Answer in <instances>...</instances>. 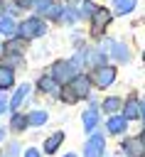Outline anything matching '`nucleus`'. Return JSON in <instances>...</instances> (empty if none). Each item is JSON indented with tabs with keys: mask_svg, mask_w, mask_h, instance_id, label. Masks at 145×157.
<instances>
[{
	"mask_svg": "<svg viewBox=\"0 0 145 157\" xmlns=\"http://www.w3.org/2000/svg\"><path fill=\"white\" fill-rule=\"evenodd\" d=\"M47 32V25L42 17H29L20 25V37L22 39H34V37H42Z\"/></svg>",
	"mask_w": 145,
	"mask_h": 157,
	"instance_id": "1",
	"label": "nucleus"
},
{
	"mask_svg": "<svg viewBox=\"0 0 145 157\" xmlns=\"http://www.w3.org/2000/svg\"><path fill=\"white\" fill-rule=\"evenodd\" d=\"M74 74H76V64L74 61H57L52 66V78L59 81V83H64V81L69 83L74 78Z\"/></svg>",
	"mask_w": 145,
	"mask_h": 157,
	"instance_id": "2",
	"label": "nucleus"
},
{
	"mask_svg": "<svg viewBox=\"0 0 145 157\" xmlns=\"http://www.w3.org/2000/svg\"><path fill=\"white\" fill-rule=\"evenodd\" d=\"M103 147H106V137L101 132H93L84 145V157H103Z\"/></svg>",
	"mask_w": 145,
	"mask_h": 157,
	"instance_id": "3",
	"label": "nucleus"
},
{
	"mask_svg": "<svg viewBox=\"0 0 145 157\" xmlns=\"http://www.w3.org/2000/svg\"><path fill=\"white\" fill-rule=\"evenodd\" d=\"M123 150L128 157H145V140L143 137H128V140H123Z\"/></svg>",
	"mask_w": 145,
	"mask_h": 157,
	"instance_id": "4",
	"label": "nucleus"
},
{
	"mask_svg": "<svg viewBox=\"0 0 145 157\" xmlns=\"http://www.w3.org/2000/svg\"><path fill=\"white\" fill-rule=\"evenodd\" d=\"M69 83H71V93H74L76 98H84V96H88V91H91V78H88V76H74Z\"/></svg>",
	"mask_w": 145,
	"mask_h": 157,
	"instance_id": "5",
	"label": "nucleus"
},
{
	"mask_svg": "<svg viewBox=\"0 0 145 157\" xmlns=\"http://www.w3.org/2000/svg\"><path fill=\"white\" fill-rule=\"evenodd\" d=\"M93 78H96V86L106 88V86H111L113 78H116V69H113V66H98V71L93 74Z\"/></svg>",
	"mask_w": 145,
	"mask_h": 157,
	"instance_id": "6",
	"label": "nucleus"
},
{
	"mask_svg": "<svg viewBox=\"0 0 145 157\" xmlns=\"http://www.w3.org/2000/svg\"><path fill=\"white\" fill-rule=\"evenodd\" d=\"M108 22H111V12H108V10H96V15H93V25H91V32H93V34H101V29H103Z\"/></svg>",
	"mask_w": 145,
	"mask_h": 157,
	"instance_id": "7",
	"label": "nucleus"
},
{
	"mask_svg": "<svg viewBox=\"0 0 145 157\" xmlns=\"http://www.w3.org/2000/svg\"><path fill=\"white\" fill-rule=\"evenodd\" d=\"M140 115H143V110H140V101H138V98H128L125 105H123V118L135 120V118H140Z\"/></svg>",
	"mask_w": 145,
	"mask_h": 157,
	"instance_id": "8",
	"label": "nucleus"
},
{
	"mask_svg": "<svg viewBox=\"0 0 145 157\" xmlns=\"http://www.w3.org/2000/svg\"><path fill=\"white\" fill-rule=\"evenodd\" d=\"M96 123H98V110H96V105H91V108L84 113V128H86V130H93Z\"/></svg>",
	"mask_w": 145,
	"mask_h": 157,
	"instance_id": "9",
	"label": "nucleus"
},
{
	"mask_svg": "<svg viewBox=\"0 0 145 157\" xmlns=\"http://www.w3.org/2000/svg\"><path fill=\"white\" fill-rule=\"evenodd\" d=\"M57 83H59V81L49 78V76H47V78H44V76L39 78V88H42L44 93H52V96H57V93H59V86H57Z\"/></svg>",
	"mask_w": 145,
	"mask_h": 157,
	"instance_id": "10",
	"label": "nucleus"
},
{
	"mask_svg": "<svg viewBox=\"0 0 145 157\" xmlns=\"http://www.w3.org/2000/svg\"><path fill=\"white\" fill-rule=\"evenodd\" d=\"M61 140H64V132H54L47 142H44V152L47 155H52V152H57V147L61 145Z\"/></svg>",
	"mask_w": 145,
	"mask_h": 157,
	"instance_id": "11",
	"label": "nucleus"
},
{
	"mask_svg": "<svg viewBox=\"0 0 145 157\" xmlns=\"http://www.w3.org/2000/svg\"><path fill=\"white\" fill-rule=\"evenodd\" d=\"M111 49H113V59H118V61H125V59H128V47H125V44L111 42Z\"/></svg>",
	"mask_w": 145,
	"mask_h": 157,
	"instance_id": "12",
	"label": "nucleus"
},
{
	"mask_svg": "<svg viewBox=\"0 0 145 157\" xmlns=\"http://www.w3.org/2000/svg\"><path fill=\"white\" fill-rule=\"evenodd\" d=\"M12 83H15L12 69H5V66H0V88H10Z\"/></svg>",
	"mask_w": 145,
	"mask_h": 157,
	"instance_id": "13",
	"label": "nucleus"
},
{
	"mask_svg": "<svg viewBox=\"0 0 145 157\" xmlns=\"http://www.w3.org/2000/svg\"><path fill=\"white\" fill-rule=\"evenodd\" d=\"M128 125V118H108V130L111 132H123Z\"/></svg>",
	"mask_w": 145,
	"mask_h": 157,
	"instance_id": "14",
	"label": "nucleus"
},
{
	"mask_svg": "<svg viewBox=\"0 0 145 157\" xmlns=\"http://www.w3.org/2000/svg\"><path fill=\"white\" fill-rule=\"evenodd\" d=\"M27 93H29V86H27V83H25V86H20V88H17V93H15V98L10 101V108H17V105L25 101V96H27Z\"/></svg>",
	"mask_w": 145,
	"mask_h": 157,
	"instance_id": "15",
	"label": "nucleus"
},
{
	"mask_svg": "<svg viewBox=\"0 0 145 157\" xmlns=\"http://www.w3.org/2000/svg\"><path fill=\"white\" fill-rule=\"evenodd\" d=\"M29 125V118H25V115H12V130H17V132H22L25 128Z\"/></svg>",
	"mask_w": 145,
	"mask_h": 157,
	"instance_id": "16",
	"label": "nucleus"
},
{
	"mask_svg": "<svg viewBox=\"0 0 145 157\" xmlns=\"http://www.w3.org/2000/svg\"><path fill=\"white\" fill-rule=\"evenodd\" d=\"M116 2V10L120 12V15H128L133 7H135V0H113Z\"/></svg>",
	"mask_w": 145,
	"mask_h": 157,
	"instance_id": "17",
	"label": "nucleus"
},
{
	"mask_svg": "<svg viewBox=\"0 0 145 157\" xmlns=\"http://www.w3.org/2000/svg\"><path fill=\"white\" fill-rule=\"evenodd\" d=\"M118 108H120V98L111 96V98L103 101V110H106V113H113V110H118Z\"/></svg>",
	"mask_w": 145,
	"mask_h": 157,
	"instance_id": "18",
	"label": "nucleus"
},
{
	"mask_svg": "<svg viewBox=\"0 0 145 157\" xmlns=\"http://www.w3.org/2000/svg\"><path fill=\"white\" fill-rule=\"evenodd\" d=\"M44 123H47V113H44V110L29 113V125H44Z\"/></svg>",
	"mask_w": 145,
	"mask_h": 157,
	"instance_id": "19",
	"label": "nucleus"
},
{
	"mask_svg": "<svg viewBox=\"0 0 145 157\" xmlns=\"http://www.w3.org/2000/svg\"><path fill=\"white\" fill-rule=\"evenodd\" d=\"M0 32H2V34H12V32H15L12 17H2V20H0Z\"/></svg>",
	"mask_w": 145,
	"mask_h": 157,
	"instance_id": "20",
	"label": "nucleus"
},
{
	"mask_svg": "<svg viewBox=\"0 0 145 157\" xmlns=\"http://www.w3.org/2000/svg\"><path fill=\"white\" fill-rule=\"evenodd\" d=\"M61 22L74 25V22H76V12H74L71 7H64V10H61Z\"/></svg>",
	"mask_w": 145,
	"mask_h": 157,
	"instance_id": "21",
	"label": "nucleus"
},
{
	"mask_svg": "<svg viewBox=\"0 0 145 157\" xmlns=\"http://www.w3.org/2000/svg\"><path fill=\"white\" fill-rule=\"evenodd\" d=\"M20 47H22V39H12L10 44H5V52H12V54H17V52H20Z\"/></svg>",
	"mask_w": 145,
	"mask_h": 157,
	"instance_id": "22",
	"label": "nucleus"
},
{
	"mask_svg": "<svg viewBox=\"0 0 145 157\" xmlns=\"http://www.w3.org/2000/svg\"><path fill=\"white\" fill-rule=\"evenodd\" d=\"M81 12L88 17V15H96V7H93L91 2H84V5H81Z\"/></svg>",
	"mask_w": 145,
	"mask_h": 157,
	"instance_id": "23",
	"label": "nucleus"
},
{
	"mask_svg": "<svg viewBox=\"0 0 145 157\" xmlns=\"http://www.w3.org/2000/svg\"><path fill=\"white\" fill-rule=\"evenodd\" d=\"M5 108H7V101H5V96H2V93H0V113H2V110H5Z\"/></svg>",
	"mask_w": 145,
	"mask_h": 157,
	"instance_id": "24",
	"label": "nucleus"
},
{
	"mask_svg": "<svg viewBox=\"0 0 145 157\" xmlns=\"http://www.w3.org/2000/svg\"><path fill=\"white\" fill-rule=\"evenodd\" d=\"M25 157H39V152H37V150H27V152H25Z\"/></svg>",
	"mask_w": 145,
	"mask_h": 157,
	"instance_id": "25",
	"label": "nucleus"
},
{
	"mask_svg": "<svg viewBox=\"0 0 145 157\" xmlns=\"http://www.w3.org/2000/svg\"><path fill=\"white\" fill-rule=\"evenodd\" d=\"M32 2H34V0H20V5H27V7H29Z\"/></svg>",
	"mask_w": 145,
	"mask_h": 157,
	"instance_id": "26",
	"label": "nucleus"
},
{
	"mask_svg": "<svg viewBox=\"0 0 145 157\" xmlns=\"http://www.w3.org/2000/svg\"><path fill=\"white\" fill-rule=\"evenodd\" d=\"M140 110H143V120H145V98H143V103H140Z\"/></svg>",
	"mask_w": 145,
	"mask_h": 157,
	"instance_id": "27",
	"label": "nucleus"
},
{
	"mask_svg": "<svg viewBox=\"0 0 145 157\" xmlns=\"http://www.w3.org/2000/svg\"><path fill=\"white\" fill-rule=\"evenodd\" d=\"M64 157H76V155H71V152H69V155H64Z\"/></svg>",
	"mask_w": 145,
	"mask_h": 157,
	"instance_id": "28",
	"label": "nucleus"
},
{
	"mask_svg": "<svg viewBox=\"0 0 145 157\" xmlns=\"http://www.w3.org/2000/svg\"><path fill=\"white\" fill-rule=\"evenodd\" d=\"M143 61H145V52H143Z\"/></svg>",
	"mask_w": 145,
	"mask_h": 157,
	"instance_id": "29",
	"label": "nucleus"
},
{
	"mask_svg": "<svg viewBox=\"0 0 145 157\" xmlns=\"http://www.w3.org/2000/svg\"><path fill=\"white\" fill-rule=\"evenodd\" d=\"M0 140H2V130H0Z\"/></svg>",
	"mask_w": 145,
	"mask_h": 157,
	"instance_id": "30",
	"label": "nucleus"
}]
</instances>
